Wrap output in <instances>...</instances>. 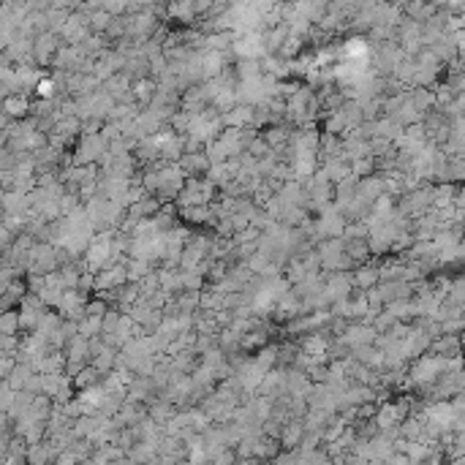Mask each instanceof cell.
<instances>
[{"label":"cell","mask_w":465,"mask_h":465,"mask_svg":"<svg viewBox=\"0 0 465 465\" xmlns=\"http://www.w3.org/2000/svg\"><path fill=\"white\" fill-rule=\"evenodd\" d=\"M54 47H57V44H54V35L44 33L33 44V57L41 66H47V63H52V57H54Z\"/></svg>","instance_id":"4"},{"label":"cell","mask_w":465,"mask_h":465,"mask_svg":"<svg viewBox=\"0 0 465 465\" xmlns=\"http://www.w3.org/2000/svg\"><path fill=\"white\" fill-rule=\"evenodd\" d=\"M351 286H357L362 292H370L379 286V267L376 264H357V270L351 272Z\"/></svg>","instance_id":"1"},{"label":"cell","mask_w":465,"mask_h":465,"mask_svg":"<svg viewBox=\"0 0 465 465\" xmlns=\"http://www.w3.org/2000/svg\"><path fill=\"white\" fill-rule=\"evenodd\" d=\"M35 87H38V96H41V98H52L57 82H54V79H38V85Z\"/></svg>","instance_id":"8"},{"label":"cell","mask_w":465,"mask_h":465,"mask_svg":"<svg viewBox=\"0 0 465 465\" xmlns=\"http://www.w3.org/2000/svg\"><path fill=\"white\" fill-rule=\"evenodd\" d=\"M3 112L6 117H14V120H25L28 112H30V98L25 93H8L3 98Z\"/></svg>","instance_id":"2"},{"label":"cell","mask_w":465,"mask_h":465,"mask_svg":"<svg viewBox=\"0 0 465 465\" xmlns=\"http://www.w3.org/2000/svg\"><path fill=\"white\" fill-rule=\"evenodd\" d=\"M327 348H329V340L327 338H321V335H310L305 338V343H302V351H305V357L310 360H324L327 357Z\"/></svg>","instance_id":"5"},{"label":"cell","mask_w":465,"mask_h":465,"mask_svg":"<svg viewBox=\"0 0 465 465\" xmlns=\"http://www.w3.org/2000/svg\"><path fill=\"white\" fill-rule=\"evenodd\" d=\"M19 332V310H0V338H17Z\"/></svg>","instance_id":"6"},{"label":"cell","mask_w":465,"mask_h":465,"mask_svg":"<svg viewBox=\"0 0 465 465\" xmlns=\"http://www.w3.org/2000/svg\"><path fill=\"white\" fill-rule=\"evenodd\" d=\"M155 93H158V87H155L153 79H139V82H134V90H131V96L139 103H144V106L150 101H155Z\"/></svg>","instance_id":"7"},{"label":"cell","mask_w":465,"mask_h":465,"mask_svg":"<svg viewBox=\"0 0 465 465\" xmlns=\"http://www.w3.org/2000/svg\"><path fill=\"white\" fill-rule=\"evenodd\" d=\"M180 172L188 177H199V174L209 172V158L205 153H183V158L177 161Z\"/></svg>","instance_id":"3"}]
</instances>
